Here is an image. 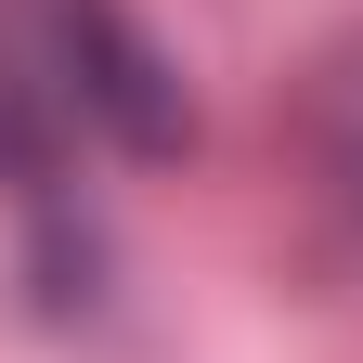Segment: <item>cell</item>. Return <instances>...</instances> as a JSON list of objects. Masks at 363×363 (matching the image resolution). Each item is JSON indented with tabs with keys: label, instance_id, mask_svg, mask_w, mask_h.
Segmentation results:
<instances>
[{
	"label": "cell",
	"instance_id": "6da1fadb",
	"mask_svg": "<svg viewBox=\"0 0 363 363\" xmlns=\"http://www.w3.org/2000/svg\"><path fill=\"white\" fill-rule=\"evenodd\" d=\"M52 65H65V104L130 156H169L182 143V78L117 0H52Z\"/></svg>",
	"mask_w": 363,
	"mask_h": 363
}]
</instances>
